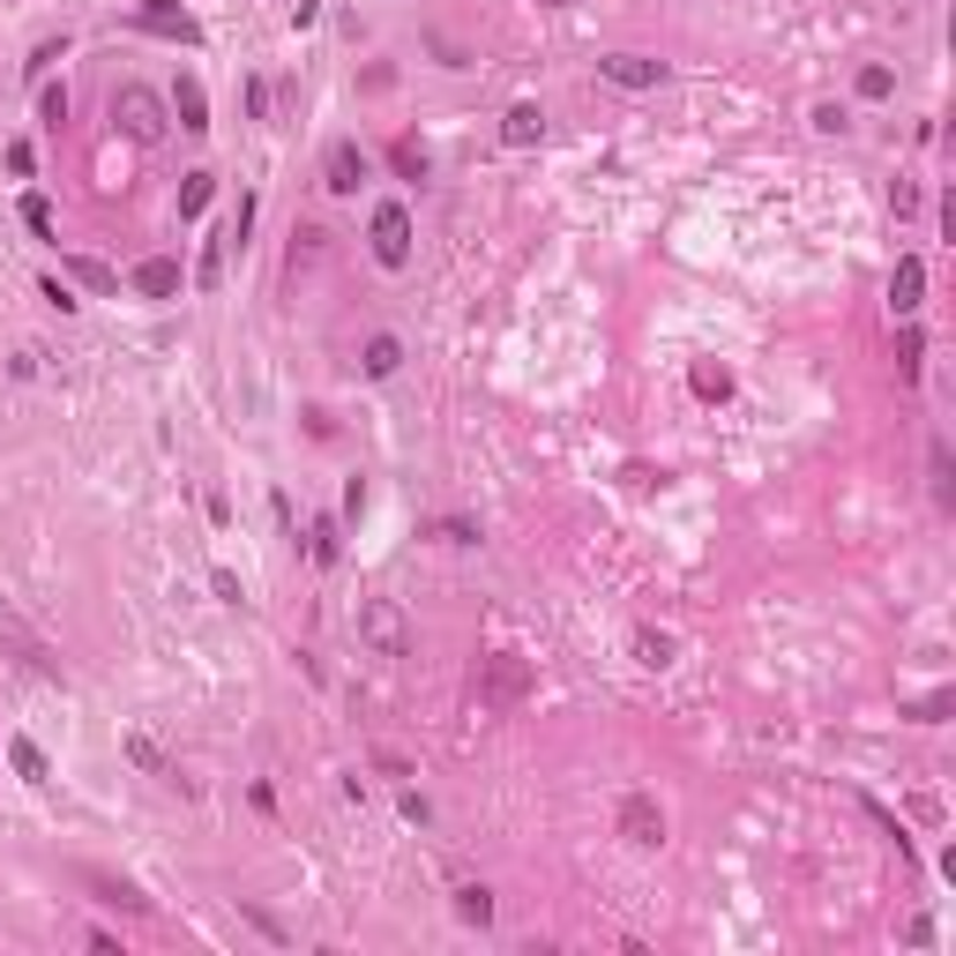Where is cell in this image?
I'll return each instance as SVG.
<instances>
[{
    "label": "cell",
    "mask_w": 956,
    "mask_h": 956,
    "mask_svg": "<svg viewBox=\"0 0 956 956\" xmlns=\"http://www.w3.org/2000/svg\"><path fill=\"white\" fill-rule=\"evenodd\" d=\"M113 120H120L127 142L158 150V142L172 135V105H165V97H158L150 83H120V90H113Z\"/></svg>",
    "instance_id": "cell-1"
},
{
    "label": "cell",
    "mask_w": 956,
    "mask_h": 956,
    "mask_svg": "<svg viewBox=\"0 0 956 956\" xmlns=\"http://www.w3.org/2000/svg\"><path fill=\"white\" fill-rule=\"evenodd\" d=\"M531 688H539L531 658H516V650H486L479 658V710H516V703H531Z\"/></svg>",
    "instance_id": "cell-2"
},
{
    "label": "cell",
    "mask_w": 956,
    "mask_h": 956,
    "mask_svg": "<svg viewBox=\"0 0 956 956\" xmlns=\"http://www.w3.org/2000/svg\"><path fill=\"white\" fill-rule=\"evenodd\" d=\"M359 643H367L375 658H404V650H412L404 606H396V598H367V606H359Z\"/></svg>",
    "instance_id": "cell-3"
},
{
    "label": "cell",
    "mask_w": 956,
    "mask_h": 956,
    "mask_svg": "<svg viewBox=\"0 0 956 956\" xmlns=\"http://www.w3.org/2000/svg\"><path fill=\"white\" fill-rule=\"evenodd\" d=\"M135 31H150V38H165V45H203V23H195V8H180V0H135V15H127Z\"/></svg>",
    "instance_id": "cell-4"
},
{
    "label": "cell",
    "mask_w": 956,
    "mask_h": 956,
    "mask_svg": "<svg viewBox=\"0 0 956 956\" xmlns=\"http://www.w3.org/2000/svg\"><path fill=\"white\" fill-rule=\"evenodd\" d=\"M367 240H375V262H381V269H404V262H412V209H404V203H375Z\"/></svg>",
    "instance_id": "cell-5"
},
{
    "label": "cell",
    "mask_w": 956,
    "mask_h": 956,
    "mask_svg": "<svg viewBox=\"0 0 956 956\" xmlns=\"http://www.w3.org/2000/svg\"><path fill=\"white\" fill-rule=\"evenodd\" d=\"M613 830H621L635 852H658V844H666V807H658L650 792H627L621 815H613Z\"/></svg>",
    "instance_id": "cell-6"
},
{
    "label": "cell",
    "mask_w": 956,
    "mask_h": 956,
    "mask_svg": "<svg viewBox=\"0 0 956 956\" xmlns=\"http://www.w3.org/2000/svg\"><path fill=\"white\" fill-rule=\"evenodd\" d=\"M598 76H606L613 90H658L666 83V60H650V53H606Z\"/></svg>",
    "instance_id": "cell-7"
},
{
    "label": "cell",
    "mask_w": 956,
    "mask_h": 956,
    "mask_svg": "<svg viewBox=\"0 0 956 956\" xmlns=\"http://www.w3.org/2000/svg\"><path fill=\"white\" fill-rule=\"evenodd\" d=\"M919 307H926V262H919V254H897V269H889V314L912 322Z\"/></svg>",
    "instance_id": "cell-8"
},
{
    "label": "cell",
    "mask_w": 956,
    "mask_h": 956,
    "mask_svg": "<svg viewBox=\"0 0 956 956\" xmlns=\"http://www.w3.org/2000/svg\"><path fill=\"white\" fill-rule=\"evenodd\" d=\"M367 150H359V142H330V172H322V187H330V195H359V187H367Z\"/></svg>",
    "instance_id": "cell-9"
},
{
    "label": "cell",
    "mask_w": 956,
    "mask_h": 956,
    "mask_svg": "<svg viewBox=\"0 0 956 956\" xmlns=\"http://www.w3.org/2000/svg\"><path fill=\"white\" fill-rule=\"evenodd\" d=\"M539 135H545V105L539 97H516V105L500 113V142H508V150H531Z\"/></svg>",
    "instance_id": "cell-10"
},
{
    "label": "cell",
    "mask_w": 956,
    "mask_h": 956,
    "mask_svg": "<svg viewBox=\"0 0 956 956\" xmlns=\"http://www.w3.org/2000/svg\"><path fill=\"white\" fill-rule=\"evenodd\" d=\"M127 285L142 291V299H172V291H180V262H172V254H150V262H135Z\"/></svg>",
    "instance_id": "cell-11"
},
{
    "label": "cell",
    "mask_w": 956,
    "mask_h": 956,
    "mask_svg": "<svg viewBox=\"0 0 956 956\" xmlns=\"http://www.w3.org/2000/svg\"><path fill=\"white\" fill-rule=\"evenodd\" d=\"M172 120L187 127V135H209V97L195 76H180V90H172Z\"/></svg>",
    "instance_id": "cell-12"
},
{
    "label": "cell",
    "mask_w": 956,
    "mask_h": 956,
    "mask_svg": "<svg viewBox=\"0 0 956 956\" xmlns=\"http://www.w3.org/2000/svg\"><path fill=\"white\" fill-rule=\"evenodd\" d=\"M60 269H68V277H76L83 291H105V299L120 291V269H113V262H97V254H68Z\"/></svg>",
    "instance_id": "cell-13"
},
{
    "label": "cell",
    "mask_w": 956,
    "mask_h": 956,
    "mask_svg": "<svg viewBox=\"0 0 956 956\" xmlns=\"http://www.w3.org/2000/svg\"><path fill=\"white\" fill-rule=\"evenodd\" d=\"M627 650H635V666H650V672H666L672 658H680V643H672L666 627H635V643H627Z\"/></svg>",
    "instance_id": "cell-14"
},
{
    "label": "cell",
    "mask_w": 956,
    "mask_h": 956,
    "mask_svg": "<svg viewBox=\"0 0 956 956\" xmlns=\"http://www.w3.org/2000/svg\"><path fill=\"white\" fill-rule=\"evenodd\" d=\"M90 889H97L105 905H120V912H150V897H142L135 882H120V874H105V867H90Z\"/></svg>",
    "instance_id": "cell-15"
},
{
    "label": "cell",
    "mask_w": 956,
    "mask_h": 956,
    "mask_svg": "<svg viewBox=\"0 0 956 956\" xmlns=\"http://www.w3.org/2000/svg\"><path fill=\"white\" fill-rule=\"evenodd\" d=\"M457 919L463 926H494V889L486 882H457Z\"/></svg>",
    "instance_id": "cell-16"
},
{
    "label": "cell",
    "mask_w": 956,
    "mask_h": 956,
    "mask_svg": "<svg viewBox=\"0 0 956 956\" xmlns=\"http://www.w3.org/2000/svg\"><path fill=\"white\" fill-rule=\"evenodd\" d=\"M224 254H232V224H224V232H217V240L203 247V269H195V285H203V291L224 285Z\"/></svg>",
    "instance_id": "cell-17"
},
{
    "label": "cell",
    "mask_w": 956,
    "mask_h": 956,
    "mask_svg": "<svg viewBox=\"0 0 956 956\" xmlns=\"http://www.w3.org/2000/svg\"><path fill=\"white\" fill-rule=\"evenodd\" d=\"M359 367H367V375H375V381H389V375H396V367H404V344H396V336H375Z\"/></svg>",
    "instance_id": "cell-18"
},
{
    "label": "cell",
    "mask_w": 956,
    "mask_h": 956,
    "mask_svg": "<svg viewBox=\"0 0 956 956\" xmlns=\"http://www.w3.org/2000/svg\"><path fill=\"white\" fill-rule=\"evenodd\" d=\"M209 195H217V172H187V180H180V217H203Z\"/></svg>",
    "instance_id": "cell-19"
},
{
    "label": "cell",
    "mask_w": 956,
    "mask_h": 956,
    "mask_svg": "<svg viewBox=\"0 0 956 956\" xmlns=\"http://www.w3.org/2000/svg\"><path fill=\"white\" fill-rule=\"evenodd\" d=\"M919 367H926V336H919L912 322H905V330H897V375H905V381H919Z\"/></svg>",
    "instance_id": "cell-20"
},
{
    "label": "cell",
    "mask_w": 956,
    "mask_h": 956,
    "mask_svg": "<svg viewBox=\"0 0 956 956\" xmlns=\"http://www.w3.org/2000/svg\"><path fill=\"white\" fill-rule=\"evenodd\" d=\"M8 762H15V778H23V785H45V778H53V770H45V755L31 748V740H8Z\"/></svg>",
    "instance_id": "cell-21"
},
{
    "label": "cell",
    "mask_w": 956,
    "mask_h": 956,
    "mask_svg": "<svg viewBox=\"0 0 956 956\" xmlns=\"http://www.w3.org/2000/svg\"><path fill=\"white\" fill-rule=\"evenodd\" d=\"M314 262H322V224H299V232H291V277L314 269Z\"/></svg>",
    "instance_id": "cell-22"
},
{
    "label": "cell",
    "mask_w": 956,
    "mask_h": 956,
    "mask_svg": "<svg viewBox=\"0 0 956 956\" xmlns=\"http://www.w3.org/2000/svg\"><path fill=\"white\" fill-rule=\"evenodd\" d=\"M307 545H314V561H322V568H336V553H344V539H336V516H314Z\"/></svg>",
    "instance_id": "cell-23"
},
{
    "label": "cell",
    "mask_w": 956,
    "mask_h": 956,
    "mask_svg": "<svg viewBox=\"0 0 956 956\" xmlns=\"http://www.w3.org/2000/svg\"><path fill=\"white\" fill-rule=\"evenodd\" d=\"M695 396H703V404H725V396H733V375H725V367H695Z\"/></svg>",
    "instance_id": "cell-24"
},
{
    "label": "cell",
    "mask_w": 956,
    "mask_h": 956,
    "mask_svg": "<svg viewBox=\"0 0 956 956\" xmlns=\"http://www.w3.org/2000/svg\"><path fill=\"white\" fill-rule=\"evenodd\" d=\"M127 755H135L142 770H158V778H180V770H172L165 755H158V740H150V733H135V740H127Z\"/></svg>",
    "instance_id": "cell-25"
},
{
    "label": "cell",
    "mask_w": 956,
    "mask_h": 956,
    "mask_svg": "<svg viewBox=\"0 0 956 956\" xmlns=\"http://www.w3.org/2000/svg\"><path fill=\"white\" fill-rule=\"evenodd\" d=\"M389 165L404 172V180H426V150H418L412 135H404V142H396V150H389Z\"/></svg>",
    "instance_id": "cell-26"
},
{
    "label": "cell",
    "mask_w": 956,
    "mask_h": 956,
    "mask_svg": "<svg viewBox=\"0 0 956 956\" xmlns=\"http://www.w3.org/2000/svg\"><path fill=\"white\" fill-rule=\"evenodd\" d=\"M926 471H934V500L949 508V500H956V479H949V449H942V441H934V457H926Z\"/></svg>",
    "instance_id": "cell-27"
},
{
    "label": "cell",
    "mask_w": 956,
    "mask_h": 956,
    "mask_svg": "<svg viewBox=\"0 0 956 956\" xmlns=\"http://www.w3.org/2000/svg\"><path fill=\"white\" fill-rule=\"evenodd\" d=\"M38 120H45V127H68V83H45V97H38Z\"/></svg>",
    "instance_id": "cell-28"
},
{
    "label": "cell",
    "mask_w": 956,
    "mask_h": 956,
    "mask_svg": "<svg viewBox=\"0 0 956 956\" xmlns=\"http://www.w3.org/2000/svg\"><path fill=\"white\" fill-rule=\"evenodd\" d=\"M889 90H897V76H889L882 60H874V68H860V97H867V105H882Z\"/></svg>",
    "instance_id": "cell-29"
},
{
    "label": "cell",
    "mask_w": 956,
    "mask_h": 956,
    "mask_svg": "<svg viewBox=\"0 0 956 956\" xmlns=\"http://www.w3.org/2000/svg\"><path fill=\"white\" fill-rule=\"evenodd\" d=\"M53 60H68V38H45L38 53H31V60H23V76H31V83H38L45 68H53Z\"/></svg>",
    "instance_id": "cell-30"
},
{
    "label": "cell",
    "mask_w": 956,
    "mask_h": 956,
    "mask_svg": "<svg viewBox=\"0 0 956 956\" xmlns=\"http://www.w3.org/2000/svg\"><path fill=\"white\" fill-rule=\"evenodd\" d=\"M23 224H31L38 240H53V203H45V195H23Z\"/></svg>",
    "instance_id": "cell-31"
},
{
    "label": "cell",
    "mask_w": 956,
    "mask_h": 956,
    "mask_svg": "<svg viewBox=\"0 0 956 956\" xmlns=\"http://www.w3.org/2000/svg\"><path fill=\"white\" fill-rule=\"evenodd\" d=\"M38 299L53 307V314H76V307H83V299H76V291L60 285V277H45V285H38Z\"/></svg>",
    "instance_id": "cell-32"
},
{
    "label": "cell",
    "mask_w": 956,
    "mask_h": 956,
    "mask_svg": "<svg viewBox=\"0 0 956 956\" xmlns=\"http://www.w3.org/2000/svg\"><path fill=\"white\" fill-rule=\"evenodd\" d=\"M949 703H956L949 688H934V695H926V703H919L912 717H919V725H942V717H949Z\"/></svg>",
    "instance_id": "cell-33"
},
{
    "label": "cell",
    "mask_w": 956,
    "mask_h": 956,
    "mask_svg": "<svg viewBox=\"0 0 956 956\" xmlns=\"http://www.w3.org/2000/svg\"><path fill=\"white\" fill-rule=\"evenodd\" d=\"M209 590H217L224 606H247V590H240V576H232V568H217V576H209Z\"/></svg>",
    "instance_id": "cell-34"
},
{
    "label": "cell",
    "mask_w": 956,
    "mask_h": 956,
    "mask_svg": "<svg viewBox=\"0 0 956 956\" xmlns=\"http://www.w3.org/2000/svg\"><path fill=\"white\" fill-rule=\"evenodd\" d=\"M889 209H897V217H919V187H912V180L889 187Z\"/></svg>",
    "instance_id": "cell-35"
},
{
    "label": "cell",
    "mask_w": 956,
    "mask_h": 956,
    "mask_svg": "<svg viewBox=\"0 0 956 956\" xmlns=\"http://www.w3.org/2000/svg\"><path fill=\"white\" fill-rule=\"evenodd\" d=\"M441 545H479V523H463V516H449V523H441Z\"/></svg>",
    "instance_id": "cell-36"
},
{
    "label": "cell",
    "mask_w": 956,
    "mask_h": 956,
    "mask_svg": "<svg viewBox=\"0 0 956 956\" xmlns=\"http://www.w3.org/2000/svg\"><path fill=\"white\" fill-rule=\"evenodd\" d=\"M31 165H38V150H31V142H8V172H15V180H31Z\"/></svg>",
    "instance_id": "cell-37"
},
{
    "label": "cell",
    "mask_w": 956,
    "mask_h": 956,
    "mask_svg": "<svg viewBox=\"0 0 956 956\" xmlns=\"http://www.w3.org/2000/svg\"><path fill=\"white\" fill-rule=\"evenodd\" d=\"M247 919L262 926V934H269V942H291V934H285V919H277V912H262V905H247Z\"/></svg>",
    "instance_id": "cell-38"
},
{
    "label": "cell",
    "mask_w": 956,
    "mask_h": 956,
    "mask_svg": "<svg viewBox=\"0 0 956 956\" xmlns=\"http://www.w3.org/2000/svg\"><path fill=\"white\" fill-rule=\"evenodd\" d=\"M815 127H822V135H844L852 120H844V105H815Z\"/></svg>",
    "instance_id": "cell-39"
},
{
    "label": "cell",
    "mask_w": 956,
    "mask_h": 956,
    "mask_svg": "<svg viewBox=\"0 0 956 956\" xmlns=\"http://www.w3.org/2000/svg\"><path fill=\"white\" fill-rule=\"evenodd\" d=\"M545 8H576V0H545Z\"/></svg>",
    "instance_id": "cell-40"
}]
</instances>
